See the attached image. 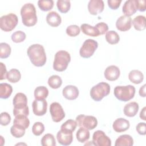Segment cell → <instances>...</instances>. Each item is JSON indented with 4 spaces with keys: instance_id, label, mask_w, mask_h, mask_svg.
<instances>
[{
    "instance_id": "cell-19",
    "label": "cell",
    "mask_w": 146,
    "mask_h": 146,
    "mask_svg": "<svg viewBox=\"0 0 146 146\" xmlns=\"http://www.w3.org/2000/svg\"><path fill=\"white\" fill-rule=\"evenodd\" d=\"M122 11L124 15L131 17L137 11L136 0H128L126 1L122 7Z\"/></svg>"
},
{
    "instance_id": "cell-34",
    "label": "cell",
    "mask_w": 146,
    "mask_h": 146,
    "mask_svg": "<svg viewBox=\"0 0 146 146\" xmlns=\"http://www.w3.org/2000/svg\"><path fill=\"white\" fill-rule=\"evenodd\" d=\"M58 10L62 13H67L71 7V2L68 0H58L56 2Z\"/></svg>"
},
{
    "instance_id": "cell-8",
    "label": "cell",
    "mask_w": 146,
    "mask_h": 146,
    "mask_svg": "<svg viewBox=\"0 0 146 146\" xmlns=\"http://www.w3.org/2000/svg\"><path fill=\"white\" fill-rule=\"evenodd\" d=\"M98 47V43L91 39L86 40L79 50V54L83 58H89L93 55Z\"/></svg>"
},
{
    "instance_id": "cell-44",
    "label": "cell",
    "mask_w": 146,
    "mask_h": 146,
    "mask_svg": "<svg viewBox=\"0 0 146 146\" xmlns=\"http://www.w3.org/2000/svg\"><path fill=\"white\" fill-rule=\"evenodd\" d=\"M121 3V0H108L107 1L108 6L112 10L117 9L119 7Z\"/></svg>"
},
{
    "instance_id": "cell-24",
    "label": "cell",
    "mask_w": 146,
    "mask_h": 146,
    "mask_svg": "<svg viewBox=\"0 0 146 146\" xmlns=\"http://www.w3.org/2000/svg\"><path fill=\"white\" fill-rule=\"evenodd\" d=\"M129 80L133 83L138 84L141 83L144 79L143 74L139 70H133L128 74Z\"/></svg>"
},
{
    "instance_id": "cell-7",
    "label": "cell",
    "mask_w": 146,
    "mask_h": 146,
    "mask_svg": "<svg viewBox=\"0 0 146 146\" xmlns=\"http://www.w3.org/2000/svg\"><path fill=\"white\" fill-rule=\"evenodd\" d=\"M18 23V17L13 13L4 15L0 18V28L6 32H10L14 30Z\"/></svg>"
},
{
    "instance_id": "cell-18",
    "label": "cell",
    "mask_w": 146,
    "mask_h": 146,
    "mask_svg": "<svg viewBox=\"0 0 146 146\" xmlns=\"http://www.w3.org/2000/svg\"><path fill=\"white\" fill-rule=\"evenodd\" d=\"M79 92L78 88L73 85L66 86L62 91L63 96L70 100L76 99L79 96Z\"/></svg>"
},
{
    "instance_id": "cell-42",
    "label": "cell",
    "mask_w": 146,
    "mask_h": 146,
    "mask_svg": "<svg viewBox=\"0 0 146 146\" xmlns=\"http://www.w3.org/2000/svg\"><path fill=\"white\" fill-rule=\"evenodd\" d=\"M11 121V116L6 112H3L1 113L0 124L3 126H6L10 124Z\"/></svg>"
},
{
    "instance_id": "cell-41",
    "label": "cell",
    "mask_w": 146,
    "mask_h": 146,
    "mask_svg": "<svg viewBox=\"0 0 146 146\" xmlns=\"http://www.w3.org/2000/svg\"><path fill=\"white\" fill-rule=\"evenodd\" d=\"M31 130L35 136H40L44 131V125L41 122H35L33 124Z\"/></svg>"
},
{
    "instance_id": "cell-47",
    "label": "cell",
    "mask_w": 146,
    "mask_h": 146,
    "mask_svg": "<svg viewBox=\"0 0 146 146\" xmlns=\"http://www.w3.org/2000/svg\"><path fill=\"white\" fill-rule=\"evenodd\" d=\"M137 10L143 12L145 11L146 1L145 0H136Z\"/></svg>"
},
{
    "instance_id": "cell-28",
    "label": "cell",
    "mask_w": 146,
    "mask_h": 146,
    "mask_svg": "<svg viewBox=\"0 0 146 146\" xmlns=\"http://www.w3.org/2000/svg\"><path fill=\"white\" fill-rule=\"evenodd\" d=\"M21 74L20 71L15 68H13L7 72L6 79L9 82L15 83L20 80Z\"/></svg>"
},
{
    "instance_id": "cell-4",
    "label": "cell",
    "mask_w": 146,
    "mask_h": 146,
    "mask_svg": "<svg viewBox=\"0 0 146 146\" xmlns=\"http://www.w3.org/2000/svg\"><path fill=\"white\" fill-rule=\"evenodd\" d=\"M70 61L71 56L70 54L66 51L60 50L55 55L53 68L56 71H64L67 68Z\"/></svg>"
},
{
    "instance_id": "cell-32",
    "label": "cell",
    "mask_w": 146,
    "mask_h": 146,
    "mask_svg": "<svg viewBox=\"0 0 146 146\" xmlns=\"http://www.w3.org/2000/svg\"><path fill=\"white\" fill-rule=\"evenodd\" d=\"M62 84V80L61 78L56 75L51 76L48 79V86L53 89L59 88Z\"/></svg>"
},
{
    "instance_id": "cell-12",
    "label": "cell",
    "mask_w": 146,
    "mask_h": 146,
    "mask_svg": "<svg viewBox=\"0 0 146 146\" xmlns=\"http://www.w3.org/2000/svg\"><path fill=\"white\" fill-rule=\"evenodd\" d=\"M33 113L39 116L46 114L47 109V102L45 99H35L32 103Z\"/></svg>"
},
{
    "instance_id": "cell-27",
    "label": "cell",
    "mask_w": 146,
    "mask_h": 146,
    "mask_svg": "<svg viewBox=\"0 0 146 146\" xmlns=\"http://www.w3.org/2000/svg\"><path fill=\"white\" fill-rule=\"evenodd\" d=\"M90 136V133L88 129L83 127H80L76 133V137L78 141L82 143L87 141L89 139Z\"/></svg>"
},
{
    "instance_id": "cell-43",
    "label": "cell",
    "mask_w": 146,
    "mask_h": 146,
    "mask_svg": "<svg viewBox=\"0 0 146 146\" xmlns=\"http://www.w3.org/2000/svg\"><path fill=\"white\" fill-rule=\"evenodd\" d=\"M95 26L97 28L100 35L104 34L105 33H106L107 32V31L108 30V25L104 22L98 23Z\"/></svg>"
},
{
    "instance_id": "cell-40",
    "label": "cell",
    "mask_w": 146,
    "mask_h": 146,
    "mask_svg": "<svg viewBox=\"0 0 146 146\" xmlns=\"http://www.w3.org/2000/svg\"><path fill=\"white\" fill-rule=\"evenodd\" d=\"M66 34L72 37L76 36L78 35L80 33V27L76 25H71L68 26L66 29Z\"/></svg>"
},
{
    "instance_id": "cell-48",
    "label": "cell",
    "mask_w": 146,
    "mask_h": 146,
    "mask_svg": "<svg viewBox=\"0 0 146 146\" xmlns=\"http://www.w3.org/2000/svg\"><path fill=\"white\" fill-rule=\"evenodd\" d=\"M139 95L141 97H145L146 96V94H145V84H144L142 86L139 91Z\"/></svg>"
},
{
    "instance_id": "cell-16",
    "label": "cell",
    "mask_w": 146,
    "mask_h": 146,
    "mask_svg": "<svg viewBox=\"0 0 146 146\" xmlns=\"http://www.w3.org/2000/svg\"><path fill=\"white\" fill-rule=\"evenodd\" d=\"M120 75V71L119 67L114 65L108 66L106 68L104 73V77L109 81L116 80L119 78Z\"/></svg>"
},
{
    "instance_id": "cell-23",
    "label": "cell",
    "mask_w": 146,
    "mask_h": 146,
    "mask_svg": "<svg viewBox=\"0 0 146 146\" xmlns=\"http://www.w3.org/2000/svg\"><path fill=\"white\" fill-rule=\"evenodd\" d=\"M80 29L82 33L90 36L96 37L100 35L99 33L95 26H91L87 23H83L80 26Z\"/></svg>"
},
{
    "instance_id": "cell-6",
    "label": "cell",
    "mask_w": 146,
    "mask_h": 146,
    "mask_svg": "<svg viewBox=\"0 0 146 146\" xmlns=\"http://www.w3.org/2000/svg\"><path fill=\"white\" fill-rule=\"evenodd\" d=\"M110 92V86L106 82H100L93 86L90 90L91 98L96 102L101 101Z\"/></svg>"
},
{
    "instance_id": "cell-25",
    "label": "cell",
    "mask_w": 146,
    "mask_h": 146,
    "mask_svg": "<svg viewBox=\"0 0 146 146\" xmlns=\"http://www.w3.org/2000/svg\"><path fill=\"white\" fill-rule=\"evenodd\" d=\"M132 23L135 30L143 31L145 29V17L143 15H137L132 21Z\"/></svg>"
},
{
    "instance_id": "cell-38",
    "label": "cell",
    "mask_w": 146,
    "mask_h": 146,
    "mask_svg": "<svg viewBox=\"0 0 146 146\" xmlns=\"http://www.w3.org/2000/svg\"><path fill=\"white\" fill-rule=\"evenodd\" d=\"M76 126L77 123L76 121L72 119H68L62 124L60 126V129L73 132L75 130Z\"/></svg>"
},
{
    "instance_id": "cell-13",
    "label": "cell",
    "mask_w": 146,
    "mask_h": 146,
    "mask_svg": "<svg viewBox=\"0 0 146 146\" xmlns=\"http://www.w3.org/2000/svg\"><path fill=\"white\" fill-rule=\"evenodd\" d=\"M88 10L91 15H96L101 13L104 8V3L102 0H91L88 3Z\"/></svg>"
},
{
    "instance_id": "cell-26",
    "label": "cell",
    "mask_w": 146,
    "mask_h": 146,
    "mask_svg": "<svg viewBox=\"0 0 146 146\" xmlns=\"http://www.w3.org/2000/svg\"><path fill=\"white\" fill-rule=\"evenodd\" d=\"M13 92L12 86L6 83L0 84V98L1 99H7L11 95Z\"/></svg>"
},
{
    "instance_id": "cell-22",
    "label": "cell",
    "mask_w": 146,
    "mask_h": 146,
    "mask_svg": "<svg viewBox=\"0 0 146 146\" xmlns=\"http://www.w3.org/2000/svg\"><path fill=\"white\" fill-rule=\"evenodd\" d=\"M133 145V139L129 135H122L119 136L115 141V146H132Z\"/></svg>"
},
{
    "instance_id": "cell-46",
    "label": "cell",
    "mask_w": 146,
    "mask_h": 146,
    "mask_svg": "<svg viewBox=\"0 0 146 146\" xmlns=\"http://www.w3.org/2000/svg\"><path fill=\"white\" fill-rule=\"evenodd\" d=\"M7 74L6 66L2 62H0V80H2L6 79Z\"/></svg>"
},
{
    "instance_id": "cell-10",
    "label": "cell",
    "mask_w": 146,
    "mask_h": 146,
    "mask_svg": "<svg viewBox=\"0 0 146 146\" xmlns=\"http://www.w3.org/2000/svg\"><path fill=\"white\" fill-rule=\"evenodd\" d=\"M50 112L53 121L58 123L65 117V113L62 106L58 102H53L50 106Z\"/></svg>"
},
{
    "instance_id": "cell-1",
    "label": "cell",
    "mask_w": 146,
    "mask_h": 146,
    "mask_svg": "<svg viewBox=\"0 0 146 146\" xmlns=\"http://www.w3.org/2000/svg\"><path fill=\"white\" fill-rule=\"evenodd\" d=\"M27 55L32 64L36 67H42L46 64V55L43 46L39 44H34L29 47Z\"/></svg>"
},
{
    "instance_id": "cell-11",
    "label": "cell",
    "mask_w": 146,
    "mask_h": 146,
    "mask_svg": "<svg viewBox=\"0 0 146 146\" xmlns=\"http://www.w3.org/2000/svg\"><path fill=\"white\" fill-rule=\"evenodd\" d=\"M92 143L96 146H111V140L103 131L98 130L93 134Z\"/></svg>"
},
{
    "instance_id": "cell-29",
    "label": "cell",
    "mask_w": 146,
    "mask_h": 146,
    "mask_svg": "<svg viewBox=\"0 0 146 146\" xmlns=\"http://www.w3.org/2000/svg\"><path fill=\"white\" fill-rule=\"evenodd\" d=\"M48 95V90L45 86H38L34 90L35 99H45Z\"/></svg>"
},
{
    "instance_id": "cell-5",
    "label": "cell",
    "mask_w": 146,
    "mask_h": 146,
    "mask_svg": "<svg viewBox=\"0 0 146 146\" xmlns=\"http://www.w3.org/2000/svg\"><path fill=\"white\" fill-rule=\"evenodd\" d=\"M136 89L132 85L117 86L114 88L113 94L115 96L122 102H128L133 98Z\"/></svg>"
},
{
    "instance_id": "cell-49",
    "label": "cell",
    "mask_w": 146,
    "mask_h": 146,
    "mask_svg": "<svg viewBox=\"0 0 146 146\" xmlns=\"http://www.w3.org/2000/svg\"><path fill=\"white\" fill-rule=\"evenodd\" d=\"M145 111H146V107H144L143 108L141 111L140 112V117L141 119L145 121L146 117H145Z\"/></svg>"
},
{
    "instance_id": "cell-45",
    "label": "cell",
    "mask_w": 146,
    "mask_h": 146,
    "mask_svg": "<svg viewBox=\"0 0 146 146\" xmlns=\"http://www.w3.org/2000/svg\"><path fill=\"white\" fill-rule=\"evenodd\" d=\"M136 130L137 133L141 135L146 134V124L145 123H139L136 127Z\"/></svg>"
},
{
    "instance_id": "cell-36",
    "label": "cell",
    "mask_w": 146,
    "mask_h": 146,
    "mask_svg": "<svg viewBox=\"0 0 146 146\" xmlns=\"http://www.w3.org/2000/svg\"><path fill=\"white\" fill-rule=\"evenodd\" d=\"M38 6L43 11H47L51 10L54 7L52 0H39L38 1Z\"/></svg>"
},
{
    "instance_id": "cell-31",
    "label": "cell",
    "mask_w": 146,
    "mask_h": 146,
    "mask_svg": "<svg viewBox=\"0 0 146 146\" xmlns=\"http://www.w3.org/2000/svg\"><path fill=\"white\" fill-rule=\"evenodd\" d=\"M13 124H16L23 127L27 129L30 125V120L27 116L25 115H18L15 116L13 121Z\"/></svg>"
},
{
    "instance_id": "cell-17",
    "label": "cell",
    "mask_w": 146,
    "mask_h": 146,
    "mask_svg": "<svg viewBox=\"0 0 146 146\" xmlns=\"http://www.w3.org/2000/svg\"><path fill=\"white\" fill-rule=\"evenodd\" d=\"M129 127V121L128 120L122 117L116 119L112 124V128L113 130L118 133L123 132L128 130Z\"/></svg>"
},
{
    "instance_id": "cell-20",
    "label": "cell",
    "mask_w": 146,
    "mask_h": 146,
    "mask_svg": "<svg viewBox=\"0 0 146 146\" xmlns=\"http://www.w3.org/2000/svg\"><path fill=\"white\" fill-rule=\"evenodd\" d=\"M46 22L48 25L52 27H58L62 22V18L58 13L52 11L47 14Z\"/></svg>"
},
{
    "instance_id": "cell-3",
    "label": "cell",
    "mask_w": 146,
    "mask_h": 146,
    "mask_svg": "<svg viewBox=\"0 0 146 146\" xmlns=\"http://www.w3.org/2000/svg\"><path fill=\"white\" fill-rule=\"evenodd\" d=\"M14 106L13 115L14 116L18 115L28 116L29 110L27 106V98L25 94L22 92H18L15 94L13 100Z\"/></svg>"
},
{
    "instance_id": "cell-35",
    "label": "cell",
    "mask_w": 146,
    "mask_h": 146,
    "mask_svg": "<svg viewBox=\"0 0 146 146\" xmlns=\"http://www.w3.org/2000/svg\"><path fill=\"white\" fill-rule=\"evenodd\" d=\"M41 144L43 146H55L56 141L54 135L51 133L44 135L41 139Z\"/></svg>"
},
{
    "instance_id": "cell-39",
    "label": "cell",
    "mask_w": 146,
    "mask_h": 146,
    "mask_svg": "<svg viewBox=\"0 0 146 146\" xmlns=\"http://www.w3.org/2000/svg\"><path fill=\"white\" fill-rule=\"evenodd\" d=\"M26 38V34L23 31L21 30L16 31L15 32L13 33L11 36V38L13 42L17 43L23 42L25 40Z\"/></svg>"
},
{
    "instance_id": "cell-33",
    "label": "cell",
    "mask_w": 146,
    "mask_h": 146,
    "mask_svg": "<svg viewBox=\"0 0 146 146\" xmlns=\"http://www.w3.org/2000/svg\"><path fill=\"white\" fill-rule=\"evenodd\" d=\"M25 129L23 127L13 124L10 128V132L14 137L20 138L25 134Z\"/></svg>"
},
{
    "instance_id": "cell-30",
    "label": "cell",
    "mask_w": 146,
    "mask_h": 146,
    "mask_svg": "<svg viewBox=\"0 0 146 146\" xmlns=\"http://www.w3.org/2000/svg\"><path fill=\"white\" fill-rule=\"evenodd\" d=\"M106 40L111 44H115L119 43L120 40V36L119 34L113 30H110L106 34Z\"/></svg>"
},
{
    "instance_id": "cell-21",
    "label": "cell",
    "mask_w": 146,
    "mask_h": 146,
    "mask_svg": "<svg viewBox=\"0 0 146 146\" xmlns=\"http://www.w3.org/2000/svg\"><path fill=\"white\" fill-rule=\"evenodd\" d=\"M139 108V106L138 103L135 102H132L125 105L123 108V112L125 116L131 117L137 114Z\"/></svg>"
},
{
    "instance_id": "cell-9",
    "label": "cell",
    "mask_w": 146,
    "mask_h": 146,
    "mask_svg": "<svg viewBox=\"0 0 146 146\" xmlns=\"http://www.w3.org/2000/svg\"><path fill=\"white\" fill-rule=\"evenodd\" d=\"M76 122L79 127L85 128L88 130L94 129L98 125L96 118L91 115H79L76 117Z\"/></svg>"
},
{
    "instance_id": "cell-37",
    "label": "cell",
    "mask_w": 146,
    "mask_h": 146,
    "mask_svg": "<svg viewBox=\"0 0 146 146\" xmlns=\"http://www.w3.org/2000/svg\"><path fill=\"white\" fill-rule=\"evenodd\" d=\"M11 49L10 45L6 43H0V58L1 59L7 58L11 54Z\"/></svg>"
},
{
    "instance_id": "cell-15",
    "label": "cell",
    "mask_w": 146,
    "mask_h": 146,
    "mask_svg": "<svg viewBox=\"0 0 146 146\" xmlns=\"http://www.w3.org/2000/svg\"><path fill=\"white\" fill-rule=\"evenodd\" d=\"M58 143L63 145H70L73 141L72 132L60 129L56 134Z\"/></svg>"
},
{
    "instance_id": "cell-14",
    "label": "cell",
    "mask_w": 146,
    "mask_h": 146,
    "mask_svg": "<svg viewBox=\"0 0 146 146\" xmlns=\"http://www.w3.org/2000/svg\"><path fill=\"white\" fill-rule=\"evenodd\" d=\"M132 26V19L125 15L120 16L116 22V27L120 31H127Z\"/></svg>"
},
{
    "instance_id": "cell-2",
    "label": "cell",
    "mask_w": 146,
    "mask_h": 146,
    "mask_svg": "<svg viewBox=\"0 0 146 146\" xmlns=\"http://www.w3.org/2000/svg\"><path fill=\"white\" fill-rule=\"evenodd\" d=\"M21 15L23 24L27 27L34 26L37 23L36 11L34 4L27 3L21 9Z\"/></svg>"
}]
</instances>
